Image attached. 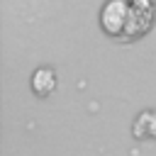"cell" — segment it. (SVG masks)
Listing matches in <instances>:
<instances>
[{
    "label": "cell",
    "instance_id": "6da1fadb",
    "mask_svg": "<svg viewBox=\"0 0 156 156\" xmlns=\"http://www.w3.org/2000/svg\"><path fill=\"white\" fill-rule=\"evenodd\" d=\"M154 24V0H129V20L124 27V39H136L146 34Z\"/></svg>",
    "mask_w": 156,
    "mask_h": 156
},
{
    "label": "cell",
    "instance_id": "7a4b0ae2",
    "mask_svg": "<svg viewBox=\"0 0 156 156\" xmlns=\"http://www.w3.org/2000/svg\"><path fill=\"white\" fill-rule=\"evenodd\" d=\"M129 20V2L127 0H107L100 10V24L110 37H122Z\"/></svg>",
    "mask_w": 156,
    "mask_h": 156
},
{
    "label": "cell",
    "instance_id": "3957f363",
    "mask_svg": "<svg viewBox=\"0 0 156 156\" xmlns=\"http://www.w3.org/2000/svg\"><path fill=\"white\" fill-rule=\"evenodd\" d=\"M56 88V73L51 68H37L34 76H32V90L37 95H51Z\"/></svg>",
    "mask_w": 156,
    "mask_h": 156
},
{
    "label": "cell",
    "instance_id": "277c9868",
    "mask_svg": "<svg viewBox=\"0 0 156 156\" xmlns=\"http://www.w3.org/2000/svg\"><path fill=\"white\" fill-rule=\"evenodd\" d=\"M134 136L154 139L156 136V112H141L134 122Z\"/></svg>",
    "mask_w": 156,
    "mask_h": 156
}]
</instances>
